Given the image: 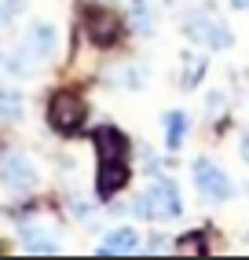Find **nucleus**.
<instances>
[{"label":"nucleus","mask_w":249,"mask_h":260,"mask_svg":"<svg viewBox=\"0 0 249 260\" xmlns=\"http://www.w3.org/2000/svg\"><path fill=\"white\" fill-rule=\"evenodd\" d=\"M92 143H96V161H99L96 194L106 202V198H114L132 176V165H129L132 143H129V136H124L121 128H114V125H99L92 132Z\"/></svg>","instance_id":"nucleus-1"},{"label":"nucleus","mask_w":249,"mask_h":260,"mask_svg":"<svg viewBox=\"0 0 249 260\" xmlns=\"http://www.w3.org/2000/svg\"><path fill=\"white\" fill-rule=\"evenodd\" d=\"M180 213H183V202H180V187L172 180H158L136 202V216H143V220H176Z\"/></svg>","instance_id":"nucleus-2"},{"label":"nucleus","mask_w":249,"mask_h":260,"mask_svg":"<svg viewBox=\"0 0 249 260\" xmlns=\"http://www.w3.org/2000/svg\"><path fill=\"white\" fill-rule=\"evenodd\" d=\"M84 117H88V107H84V99H81L77 92L63 88V92L51 95V103H48V125L55 128V132L74 136V132L84 125Z\"/></svg>","instance_id":"nucleus-3"},{"label":"nucleus","mask_w":249,"mask_h":260,"mask_svg":"<svg viewBox=\"0 0 249 260\" xmlns=\"http://www.w3.org/2000/svg\"><path fill=\"white\" fill-rule=\"evenodd\" d=\"M183 33L198 44V48H216V51H224V48H231V29L216 19V15H205V11H194V15H187L183 19Z\"/></svg>","instance_id":"nucleus-4"},{"label":"nucleus","mask_w":249,"mask_h":260,"mask_svg":"<svg viewBox=\"0 0 249 260\" xmlns=\"http://www.w3.org/2000/svg\"><path fill=\"white\" fill-rule=\"evenodd\" d=\"M194 183H198V190L205 198L212 202H227L231 194H235V183H231V176L209 158H198L194 161Z\"/></svg>","instance_id":"nucleus-5"},{"label":"nucleus","mask_w":249,"mask_h":260,"mask_svg":"<svg viewBox=\"0 0 249 260\" xmlns=\"http://www.w3.org/2000/svg\"><path fill=\"white\" fill-rule=\"evenodd\" d=\"M84 29L92 37V44H99V48H110L121 37V22L110 8H84Z\"/></svg>","instance_id":"nucleus-6"},{"label":"nucleus","mask_w":249,"mask_h":260,"mask_svg":"<svg viewBox=\"0 0 249 260\" xmlns=\"http://www.w3.org/2000/svg\"><path fill=\"white\" fill-rule=\"evenodd\" d=\"M0 180H4L8 190H33V187H37V172H33L29 158H22V154H8V158L0 161Z\"/></svg>","instance_id":"nucleus-7"},{"label":"nucleus","mask_w":249,"mask_h":260,"mask_svg":"<svg viewBox=\"0 0 249 260\" xmlns=\"http://www.w3.org/2000/svg\"><path fill=\"white\" fill-rule=\"evenodd\" d=\"M129 253H139V231L132 228H114L99 242V256H129Z\"/></svg>","instance_id":"nucleus-8"},{"label":"nucleus","mask_w":249,"mask_h":260,"mask_svg":"<svg viewBox=\"0 0 249 260\" xmlns=\"http://www.w3.org/2000/svg\"><path fill=\"white\" fill-rule=\"evenodd\" d=\"M26 51L33 59H48L51 51H55V29L48 22H33L29 33H26Z\"/></svg>","instance_id":"nucleus-9"},{"label":"nucleus","mask_w":249,"mask_h":260,"mask_svg":"<svg viewBox=\"0 0 249 260\" xmlns=\"http://www.w3.org/2000/svg\"><path fill=\"white\" fill-rule=\"evenodd\" d=\"M205 66H209V59H205V55H198V51H183V88H187V92L202 84Z\"/></svg>","instance_id":"nucleus-10"},{"label":"nucleus","mask_w":249,"mask_h":260,"mask_svg":"<svg viewBox=\"0 0 249 260\" xmlns=\"http://www.w3.org/2000/svg\"><path fill=\"white\" fill-rule=\"evenodd\" d=\"M183 132H187V114L183 110H172L165 117V147L169 150H180L183 147Z\"/></svg>","instance_id":"nucleus-11"},{"label":"nucleus","mask_w":249,"mask_h":260,"mask_svg":"<svg viewBox=\"0 0 249 260\" xmlns=\"http://www.w3.org/2000/svg\"><path fill=\"white\" fill-rule=\"evenodd\" d=\"M132 22H136V29L143 33V37H154L158 19H154V11H150L147 0H132Z\"/></svg>","instance_id":"nucleus-12"},{"label":"nucleus","mask_w":249,"mask_h":260,"mask_svg":"<svg viewBox=\"0 0 249 260\" xmlns=\"http://www.w3.org/2000/svg\"><path fill=\"white\" fill-rule=\"evenodd\" d=\"M22 242H26L29 253H55V249H59V242L48 238V235H41L37 228H26V231H22Z\"/></svg>","instance_id":"nucleus-13"},{"label":"nucleus","mask_w":249,"mask_h":260,"mask_svg":"<svg viewBox=\"0 0 249 260\" xmlns=\"http://www.w3.org/2000/svg\"><path fill=\"white\" fill-rule=\"evenodd\" d=\"M0 114L4 117H19L22 114V95L15 88H0Z\"/></svg>","instance_id":"nucleus-14"},{"label":"nucleus","mask_w":249,"mask_h":260,"mask_svg":"<svg viewBox=\"0 0 249 260\" xmlns=\"http://www.w3.org/2000/svg\"><path fill=\"white\" fill-rule=\"evenodd\" d=\"M176 249L180 253H205V238L202 235H183L180 242H176Z\"/></svg>","instance_id":"nucleus-15"},{"label":"nucleus","mask_w":249,"mask_h":260,"mask_svg":"<svg viewBox=\"0 0 249 260\" xmlns=\"http://www.w3.org/2000/svg\"><path fill=\"white\" fill-rule=\"evenodd\" d=\"M19 8H22V0H0V26H8L19 15Z\"/></svg>","instance_id":"nucleus-16"},{"label":"nucleus","mask_w":249,"mask_h":260,"mask_svg":"<svg viewBox=\"0 0 249 260\" xmlns=\"http://www.w3.org/2000/svg\"><path fill=\"white\" fill-rule=\"evenodd\" d=\"M242 161H245V165H249V132H245V136H242Z\"/></svg>","instance_id":"nucleus-17"},{"label":"nucleus","mask_w":249,"mask_h":260,"mask_svg":"<svg viewBox=\"0 0 249 260\" xmlns=\"http://www.w3.org/2000/svg\"><path fill=\"white\" fill-rule=\"evenodd\" d=\"M231 8H238V11H249V0H231Z\"/></svg>","instance_id":"nucleus-18"}]
</instances>
